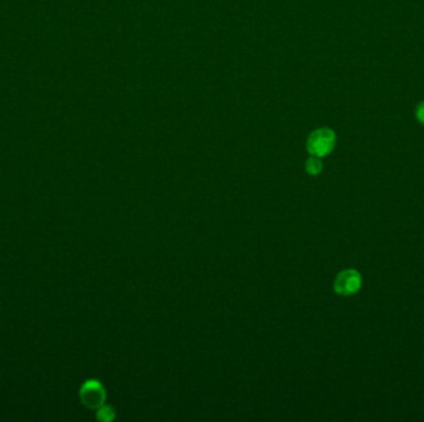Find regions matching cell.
<instances>
[{"instance_id":"1","label":"cell","mask_w":424,"mask_h":422,"mask_svg":"<svg viewBox=\"0 0 424 422\" xmlns=\"http://www.w3.org/2000/svg\"><path fill=\"white\" fill-rule=\"evenodd\" d=\"M335 144H337L335 133L329 128H321L318 131H312L308 139L306 148L310 153V155L321 159L330 154L335 148Z\"/></svg>"},{"instance_id":"2","label":"cell","mask_w":424,"mask_h":422,"mask_svg":"<svg viewBox=\"0 0 424 422\" xmlns=\"http://www.w3.org/2000/svg\"><path fill=\"white\" fill-rule=\"evenodd\" d=\"M362 276L355 269H345L334 280V291L339 296H352L361 290Z\"/></svg>"},{"instance_id":"3","label":"cell","mask_w":424,"mask_h":422,"mask_svg":"<svg viewBox=\"0 0 424 422\" xmlns=\"http://www.w3.org/2000/svg\"><path fill=\"white\" fill-rule=\"evenodd\" d=\"M82 403L89 409H98L106 401V390L97 380H88L80 391Z\"/></svg>"},{"instance_id":"4","label":"cell","mask_w":424,"mask_h":422,"mask_svg":"<svg viewBox=\"0 0 424 422\" xmlns=\"http://www.w3.org/2000/svg\"><path fill=\"white\" fill-rule=\"evenodd\" d=\"M306 173L312 176H318L323 171V162L320 160V157L312 156L309 157L306 162Z\"/></svg>"},{"instance_id":"5","label":"cell","mask_w":424,"mask_h":422,"mask_svg":"<svg viewBox=\"0 0 424 422\" xmlns=\"http://www.w3.org/2000/svg\"><path fill=\"white\" fill-rule=\"evenodd\" d=\"M114 417H116V411L111 406H108V405H102L100 408H98V411H97V419L100 420V421H112L114 420Z\"/></svg>"},{"instance_id":"6","label":"cell","mask_w":424,"mask_h":422,"mask_svg":"<svg viewBox=\"0 0 424 422\" xmlns=\"http://www.w3.org/2000/svg\"><path fill=\"white\" fill-rule=\"evenodd\" d=\"M416 117L421 124L424 125V100H422L416 109Z\"/></svg>"}]
</instances>
